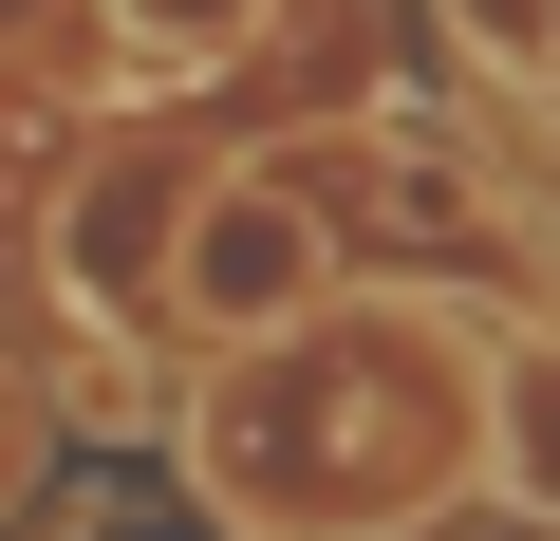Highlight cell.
I'll use <instances>...</instances> for the list:
<instances>
[{"label":"cell","instance_id":"5","mask_svg":"<svg viewBox=\"0 0 560 541\" xmlns=\"http://www.w3.org/2000/svg\"><path fill=\"white\" fill-rule=\"evenodd\" d=\"M38 448H57V430H38V392H20V374H0V504H20V485H38Z\"/></svg>","mask_w":560,"mask_h":541},{"label":"cell","instance_id":"2","mask_svg":"<svg viewBox=\"0 0 560 541\" xmlns=\"http://www.w3.org/2000/svg\"><path fill=\"white\" fill-rule=\"evenodd\" d=\"M318 299H337V224H318L300 168H224V187H187V224H168V318H187L206 355L318 318Z\"/></svg>","mask_w":560,"mask_h":541},{"label":"cell","instance_id":"3","mask_svg":"<svg viewBox=\"0 0 560 541\" xmlns=\"http://www.w3.org/2000/svg\"><path fill=\"white\" fill-rule=\"evenodd\" d=\"M486 485L560 541V337H504L486 355Z\"/></svg>","mask_w":560,"mask_h":541},{"label":"cell","instance_id":"4","mask_svg":"<svg viewBox=\"0 0 560 541\" xmlns=\"http://www.w3.org/2000/svg\"><path fill=\"white\" fill-rule=\"evenodd\" d=\"M131 20H150V38H168V57H224V38H243V20H261V0H131Z\"/></svg>","mask_w":560,"mask_h":541},{"label":"cell","instance_id":"1","mask_svg":"<svg viewBox=\"0 0 560 541\" xmlns=\"http://www.w3.org/2000/svg\"><path fill=\"white\" fill-rule=\"evenodd\" d=\"M187 467L243 541H393L486 485V318L467 299H318L206 374Z\"/></svg>","mask_w":560,"mask_h":541}]
</instances>
